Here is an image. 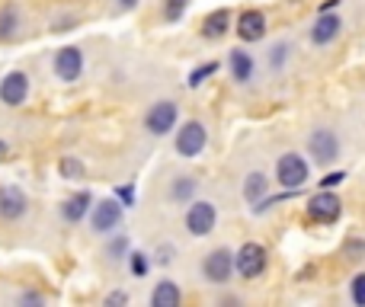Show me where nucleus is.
<instances>
[{
	"mask_svg": "<svg viewBox=\"0 0 365 307\" xmlns=\"http://www.w3.org/2000/svg\"><path fill=\"white\" fill-rule=\"evenodd\" d=\"M276 179L285 189H302L308 182V163L302 154H282L276 163Z\"/></svg>",
	"mask_w": 365,
	"mask_h": 307,
	"instance_id": "nucleus-1",
	"label": "nucleus"
},
{
	"mask_svg": "<svg viewBox=\"0 0 365 307\" xmlns=\"http://www.w3.org/2000/svg\"><path fill=\"white\" fill-rule=\"evenodd\" d=\"M234 269L240 272V279H257L266 272V246L259 244H244L234 253Z\"/></svg>",
	"mask_w": 365,
	"mask_h": 307,
	"instance_id": "nucleus-2",
	"label": "nucleus"
},
{
	"mask_svg": "<svg viewBox=\"0 0 365 307\" xmlns=\"http://www.w3.org/2000/svg\"><path fill=\"white\" fill-rule=\"evenodd\" d=\"M90 224L96 234H113L122 224V202L119 199H100L90 208Z\"/></svg>",
	"mask_w": 365,
	"mask_h": 307,
	"instance_id": "nucleus-3",
	"label": "nucleus"
},
{
	"mask_svg": "<svg viewBox=\"0 0 365 307\" xmlns=\"http://www.w3.org/2000/svg\"><path fill=\"white\" fill-rule=\"evenodd\" d=\"M177 115H180V106L173 100H158L151 109H148V115H145V128L151 135H167L173 125H177Z\"/></svg>",
	"mask_w": 365,
	"mask_h": 307,
	"instance_id": "nucleus-4",
	"label": "nucleus"
},
{
	"mask_svg": "<svg viewBox=\"0 0 365 307\" xmlns=\"http://www.w3.org/2000/svg\"><path fill=\"white\" fill-rule=\"evenodd\" d=\"M231 272H234V253L227 250V246L212 250L205 256V263H202V276H205L212 285H225L227 279H231Z\"/></svg>",
	"mask_w": 365,
	"mask_h": 307,
	"instance_id": "nucleus-5",
	"label": "nucleus"
},
{
	"mask_svg": "<svg viewBox=\"0 0 365 307\" xmlns=\"http://www.w3.org/2000/svg\"><path fill=\"white\" fill-rule=\"evenodd\" d=\"M340 212H343V202L336 199L330 189H321V192L311 195V202H308V218L317 221V224H334V221L340 218Z\"/></svg>",
	"mask_w": 365,
	"mask_h": 307,
	"instance_id": "nucleus-6",
	"label": "nucleus"
},
{
	"mask_svg": "<svg viewBox=\"0 0 365 307\" xmlns=\"http://www.w3.org/2000/svg\"><path fill=\"white\" fill-rule=\"evenodd\" d=\"M215 221H218V212H215L212 202H192L186 212V231L192 237H205L215 231Z\"/></svg>",
	"mask_w": 365,
	"mask_h": 307,
	"instance_id": "nucleus-7",
	"label": "nucleus"
},
{
	"mask_svg": "<svg viewBox=\"0 0 365 307\" xmlns=\"http://www.w3.org/2000/svg\"><path fill=\"white\" fill-rule=\"evenodd\" d=\"M205 141H208V132L202 122H186V125L177 132V154L180 157H199L205 151Z\"/></svg>",
	"mask_w": 365,
	"mask_h": 307,
	"instance_id": "nucleus-8",
	"label": "nucleus"
},
{
	"mask_svg": "<svg viewBox=\"0 0 365 307\" xmlns=\"http://www.w3.org/2000/svg\"><path fill=\"white\" fill-rule=\"evenodd\" d=\"M26 96H29V77H26L23 71H10V74L0 80V103L16 109L26 103Z\"/></svg>",
	"mask_w": 365,
	"mask_h": 307,
	"instance_id": "nucleus-9",
	"label": "nucleus"
},
{
	"mask_svg": "<svg viewBox=\"0 0 365 307\" xmlns=\"http://www.w3.org/2000/svg\"><path fill=\"white\" fill-rule=\"evenodd\" d=\"M308 151L317 163H330V160H336V154H340V138H336L330 128H317V132H311V138H308Z\"/></svg>",
	"mask_w": 365,
	"mask_h": 307,
	"instance_id": "nucleus-10",
	"label": "nucleus"
},
{
	"mask_svg": "<svg viewBox=\"0 0 365 307\" xmlns=\"http://www.w3.org/2000/svg\"><path fill=\"white\" fill-rule=\"evenodd\" d=\"M55 74L68 83L83 74V51L77 45H68V48H61L55 55Z\"/></svg>",
	"mask_w": 365,
	"mask_h": 307,
	"instance_id": "nucleus-11",
	"label": "nucleus"
},
{
	"mask_svg": "<svg viewBox=\"0 0 365 307\" xmlns=\"http://www.w3.org/2000/svg\"><path fill=\"white\" fill-rule=\"evenodd\" d=\"M26 214V192L19 186H0V218L16 221Z\"/></svg>",
	"mask_w": 365,
	"mask_h": 307,
	"instance_id": "nucleus-12",
	"label": "nucleus"
},
{
	"mask_svg": "<svg viewBox=\"0 0 365 307\" xmlns=\"http://www.w3.org/2000/svg\"><path fill=\"white\" fill-rule=\"evenodd\" d=\"M237 36L244 42H259L266 36V16L259 10H244L237 19Z\"/></svg>",
	"mask_w": 365,
	"mask_h": 307,
	"instance_id": "nucleus-13",
	"label": "nucleus"
},
{
	"mask_svg": "<svg viewBox=\"0 0 365 307\" xmlns=\"http://www.w3.org/2000/svg\"><path fill=\"white\" fill-rule=\"evenodd\" d=\"M340 29H343L340 16H334V13H321L317 23H314V29H311V42L314 45H330L336 36H340Z\"/></svg>",
	"mask_w": 365,
	"mask_h": 307,
	"instance_id": "nucleus-14",
	"label": "nucleus"
},
{
	"mask_svg": "<svg viewBox=\"0 0 365 307\" xmlns=\"http://www.w3.org/2000/svg\"><path fill=\"white\" fill-rule=\"evenodd\" d=\"M93 208V195L87 192V189H81L77 195H71V199H64V205H61V214H64V221H71V224H77V221H83L87 218V212Z\"/></svg>",
	"mask_w": 365,
	"mask_h": 307,
	"instance_id": "nucleus-15",
	"label": "nucleus"
},
{
	"mask_svg": "<svg viewBox=\"0 0 365 307\" xmlns=\"http://www.w3.org/2000/svg\"><path fill=\"white\" fill-rule=\"evenodd\" d=\"M19 26H23V19H19L16 4H4V6H0V42H10V38H16Z\"/></svg>",
	"mask_w": 365,
	"mask_h": 307,
	"instance_id": "nucleus-16",
	"label": "nucleus"
},
{
	"mask_svg": "<svg viewBox=\"0 0 365 307\" xmlns=\"http://www.w3.org/2000/svg\"><path fill=\"white\" fill-rule=\"evenodd\" d=\"M182 301L177 282H170V279H164V282H158V288L151 291V304L154 307H177Z\"/></svg>",
	"mask_w": 365,
	"mask_h": 307,
	"instance_id": "nucleus-17",
	"label": "nucleus"
},
{
	"mask_svg": "<svg viewBox=\"0 0 365 307\" xmlns=\"http://www.w3.org/2000/svg\"><path fill=\"white\" fill-rule=\"evenodd\" d=\"M227 26H231V13L227 10H215L205 16V23H202V36L205 38H221L227 32Z\"/></svg>",
	"mask_w": 365,
	"mask_h": 307,
	"instance_id": "nucleus-18",
	"label": "nucleus"
},
{
	"mask_svg": "<svg viewBox=\"0 0 365 307\" xmlns=\"http://www.w3.org/2000/svg\"><path fill=\"white\" fill-rule=\"evenodd\" d=\"M227 61H231V74H234V80L237 83H247L253 77V58L247 55V51H231V58H227Z\"/></svg>",
	"mask_w": 365,
	"mask_h": 307,
	"instance_id": "nucleus-19",
	"label": "nucleus"
},
{
	"mask_svg": "<svg viewBox=\"0 0 365 307\" xmlns=\"http://www.w3.org/2000/svg\"><path fill=\"white\" fill-rule=\"evenodd\" d=\"M266 186H269V179H266L263 173H250L244 179V199L250 202V205H257L259 199H266Z\"/></svg>",
	"mask_w": 365,
	"mask_h": 307,
	"instance_id": "nucleus-20",
	"label": "nucleus"
},
{
	"mask_svg": "<svg viewBox=\"0 0 365 307\" xmlns=\"http://www.w3.org/2000/svg\"><path fill=\"white\" fill-rule=\"evenodd\" d=\"M192 195H195V179L192 176H177V179L170 182V199L177 202V205L192 202Z\"/></svg>",
	"mask_w": 365,
	"mask_h": 307,
	"instance_id": "nucleus-21",
	"label": "nucleus"
},
{
	"mask_svg": "<svg viewBox=\"0 0 365 307\" xmlns=\"http://www.w3.org/2000/svg\"><path fill=\"white\" fill-rule=\"evenodd\" d=\"M58 173H61V179H83V163L77 160V157H61V163H58Z\"/></svg>",
	"mask_w": 365,
	"mask_h": 307,
	"instance_id": "nucleus-22",
	"label": "nucleus"
},
{
	"mask_svg": "<svg viewBox=\"0 0 365 307\" xmlns=\"http://www.w3.org/2000/svg\"><path fill=\"white\" fill-rule=\"evenodd\" d=\"M215 71H218V61H205V64H202V68H195L192 74H189V80H186V83H189V87L195 90V87H199L202 80H208V77H212Z\"/></svg>",
	"mask_w": 365,
	"mask_h": 307,
	"instance_id": "nucleus-23",
	"label": "nucleus"
},
{
	"mask_svg": "<svg viewBox=\"0 0 365 307\" xmlns=\"http://www.w3.org/2000/svg\"><path fill=\"white\" fill-rule=\"evenodd\" d=\"M186 4L189 0H164V19L167 23H177L182 13H186Z\"/></svg>",
	"mask_w": 365,
	"mask_h": 307,
	"instance_id": "nucleus-24",
	"label": "nucleus"
},
{
	"mask_svg": "<svg viewBox=\"0 0 365 307\" xmlns=\"http://www.w3.org/2000/svg\"><path fill=\"white\" fill-rule=\"evenodd\" d=\"M289 42H279L276 45V48H272V55H269V64H272V68H282V64H285V58H289Z\"/></svg>",
	"mask_w": 365,
	"mask_h": 307,
	"instance_id": "nucleus-25",
	"label": "nucleus"
},
{
	"mask_svg": "<svg viewBox=\"0 0 365 307\" xmlns=\"http://www.w3.org/2000/svg\"><path fill=\"white\" fill-rule=\"evenodd\" d=\"M125 250H128V237H115L113 244H109V259H113V263L115 259H122L125 256Z\"/></svg>",
	"mask_w": 365,
	"mask_h": 307,
	"instance_id": "nucleus-26",
	"label": "nucleus"
},
{
	"mask_svg": "<svg viewBox=\"0 0 365 307\" xmlns=\"http://www.w3.org/2000/svg\"><path fill=\"white\" fill-rule=\"evenodd\" d=\"M128 259H132V276H138V279L145 276V272H148V256H145V253H138V250H135Z\"/></svg>",
	"mask_w": 365,
	"mask_h": 307,
	"instance_id": "nucleus-27",
	"label": "nucleus"
},
{
	"mask_svg": "<svg viewBox=\"0 0 365 307\" xmlns=\"http://www.w3.org/2000/svg\"><path fill=\"white\" fill-rule=\"evenodd\" d=\"M353 301L359 304V307H365V272L353 279Z\"/></svg>",
	"mask_w": 365,
	"mask_h": 307,
	"instance_id": "nucleus-28",
	"label": "nucleus"
},
{
	"mask_svg": "<svg viewBox=\"0 0 365 307\" xmlns=\"http://www.w3.org/2000/svg\"><path fill=\"white\" fill-rule=\"evenodd\" d=\"M115 199H119L125 208L135 205V186H132V182H128V186H119V189H115Z\"/></svg>",
	"mask_w": 365,
	"mask_h": 307,
	"instance_id": "nucleus-29",
	"label": "nucleus"
},
{
	"mask_svg": "<svg viewBox=\"0 0 365 307\" xmlns=\"http://www.w3.org/2000/svg\"><path fill=\"white\" fill-rule=\"evenodd\" d=\"M343 250L349 253V259H362L365 256V244H362V240H346V246H343Z\"/></svg>",
	"mask_w": 365,
	"mask_h": 307,
	"instance_id": "nucleus-30",
	"label": "nucleus"
},
{
	"mask_svg": "<svg viewBox=\"0 0 365 307\" xmlns=\"http://www.w3.org/2000/svg\"><path fill=\"white\" fill-rule=\"evenodd\" d=\"M343 179H346V173H343V170H336V173H327L321 179V189H334V186H340Z\"/></svg>",
	"mask_w": 365,
	"mask_h": 307,
	"instance_id": "nucleus-31",
	"label": "nucleus"
},
{
	"mask_svg": "<svg viewBox=\"0 0 365 307\" xmlns=\"http://www.w3.org/2000/svg\"><path fill=\"white\" fill-rule=\"evenodd\" d=\"M115 304H128L125 291H113V295H106V307H115Z\"/></svg>",
	"mask_w": 365,
	"mask_h": 307,
	"instance_id": "nucleus-32",
	"label": "nucleus"
},
{
	"mask_svg": "<svg viewBox=\"0 0 365 307\" xmlns=\"http://www.w3.org/2000/svg\"><path fill=\"white\" fill-rule=\"evenodd\" d=\"M170 259H173V246H160V250H158V263L167 266Z\"/></svg>",
	"mask_w": 365,
	"mask_h": 307,
	"instance_id": "nucleus-33",
	"label": "nucleus"
},
{
	"mask_svg": "<svg viewBox=\"0 0 365 307\" xmlns=\"http://www.w3.org/2000/svg\"><path fill=\"white\" fill-rule=\"evenodd\" d=\"M19 304H42V295H32V291H26V295H19Z\"/></svg>",
	"mask_w": 365,
	"mask_h": 307,
	"instance_id": "nucleus-34",
	"label": "nucleus"
},
{
	"mask_svg": "<svg viewBox=\"0 0 365 307\" xmlns=\"http://www.w3.org/2000/svg\"><path fill=\"white\" fill-rule=\"evenodd\" d=\"M336 4H340V0H324V4H321V13H330Z\"/></svg>",
	"mask_w": 365,
	"mask_h": 307,
	"instance_id": "nucleus-35",
	"label": "nucleus"
},
{
	"mask_svg": "<svg viewBox=\"0 0 365 307\" xmlns=\"http://www.w3.org/2000/svg\"><path fill=\"white\" fill-rule=\"evenodd\" d=\"M6 151H10V147H6V141L0 138V160H4V157H6Z\"/></svg>",
	"mask_w": 365,
	"mask_h": 307,
	"instance_id": "nucleus-36",
	"label": "nucleus"
},
{
	"mask_svg": "<svg viewBox=\"0 0 365 307\" xmlns=\"http://www.w3.org/2000/svg\"><path fill=\"white\" fill-rule=\"evenodd\" d=\"M135 4H138V0H122V6H135Z\"/></svg>",
	"mask_w": 365,
	"mask_h": 307,
	"instance_id": "nucleus-37",
	"label": "nucleus"
}]
</instances>
